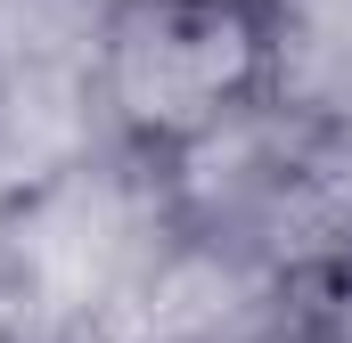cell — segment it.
<instances>
[{"mask_svg":"<svg viewBox=\"0 0 352 343\" xmlns=\"http://www.w3.org/2000/svg\"><path fill=\"white\" fill-rule=\"evenodd\" d=\"M263 8V98L295 123H352V0H254Z\"/></svg>","mask_w":352,"mask_h":343,"instance_id":"4","label":"cell"},{"mask_svg":"<svg viewBox=\"0 0 352 343\" xmlns=\"http://www.w3.org/2000/svg\"><path fill=\"white\" fill-rule=\"evenodd\" d=\"M82 74L98 131L164 164L188 139L221 131L230 115L263 106V8L254 0H98L82 33Z\"/></svg>","mask_w":352,"mask_h":343,"instance_id":"2","label":"cell"},{"mask_svg":"<svg viewBox=\"0 0 352 343\" xmlns=\"http://www.w3.org/2000/svg\"><path fill=\"white\" fill-rule=\"evenodd\" d=\"M0 343H115L107 327H33V335H0Z\"/></svg>","mask_w":352,"mask_h":343,"instance_id":"5","label":"cell"},{"mask_svg":"<svg viewBox=\"0 0 352 343\" xmlns=\"http://www.w3.org/2000/svg\"><path fill=\"white\" fill-rule=\"evenodd\" d=\"M180 213L164 164L123 147V139H90L50 172L0 188V303H8V335L33 327H107L115 303L148 278V261L173 246Z\"/></svg>","mask_w":352,"mask_h":343,"instance_id":"1","label":"cell"},{"mask_svg":"<svg viewBox=\"0 0 352 343\" xmlns=\"http://www.w3.org/2000/svg\"><path fill=\"white\" fill-rule=\"evenodd\" d=\"M295 311H303V286L270 254L213 237V229H173V246L148 261V278L115 303L107 335L115 343H254Z\"/></svg>","mask_w":352,"mask_h":343,"instance_id":"3","label":"cell"},{"mask_svg":"<svg viewBox=\"0 0 352 343\" xmlns=\"http://www.w3.org/2000/svg\"><path fill=\"white\" fill-rule=\"evenodd\" d=\"M254 343H320V327L295 311V319H278V327H270V335H254Z\"/></svg>","mask_w":352,"mask_h":343,"instance_id":"6","label":"cell"}]
</instances>
